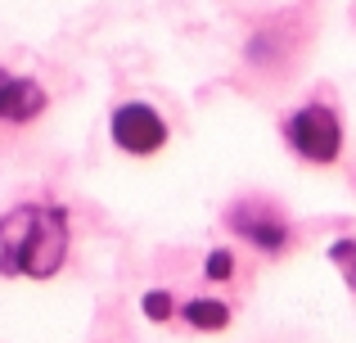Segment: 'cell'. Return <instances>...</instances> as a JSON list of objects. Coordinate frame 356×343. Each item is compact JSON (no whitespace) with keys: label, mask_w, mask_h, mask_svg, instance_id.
Here are the masks:
<instances>
[{"label":"cell","mask_w":356,"mask_h":343,"mask_svg":"<svg viewBox=\"0 0 356 343\" xmlns=\"http://www.w3.org/2000/svg\"><path fill=\"white\" fill-rule=\"evenodd\" d=\"M226 226H230V235L243 239L261 257H280L293 244V226H289L284 208L275 199H266V194H243V199H235L226 208Z\"/></svg>","instance_id":"3957f363"},{"label":"cell","mask_w":356,"mask_h":343,"mask_svg":"<svg viewBox=\"0 0 356 343\" xmlns=\"http://www.w3.org/2000/svg\"><path fill=\"white\" fill-rule=\"evenodd\" d=\"M203 276H208L212 285H230V280H235V253H230V248H208V257H203Z\"/></svg>","instance_id":"9c48e42d"},{"label":"cell","mask_w":356,"mask_h":343,"mask_svg":"<svg viewBox=\"0 0 356 343\" xmlns=\"http://www.w3.org/2000/svg\"><path fill=\"white\" fill-rule=\"evenodd\" d=\"M108 136L122 154H136V159H149L167 145V122L154 104L145 99H127L108 113Z\"/></svg>","instance_id":"277c9868"},{"label":"cell","mask_w":356,"mask_h":343,"mask_svg":"<svg viewBox=\"0 0 356 343\" xmlns=\"http://www.w3.org/2000/svg\"><path fill=\"white\" fill-rule=\"evenodd\" d=\"M50 109V90L36 77H18V72L0 68V127H27Z\"/></svg>","instance_id":"5b68a950"},{"label":"cell","mask_w":356,"mask_h":343,"mask_svg":"<svg viewBox=\"0 0 356 343\" xmlns=\"http://www.w3.org/2000/svg\"><path fill=\"white\" fill-rule=\"evenodd\" d=\"M230 317H235V312H230V303L208 298V294H203V298H185V303H181V321H185L190 330H203V335H217V330H226Z\"/></svg>","instance_id":"8992f818"},{"label":"cell","mask_w":356,"mask_h":343,"mask_svg":"<svg viewBox=\"0 0 356 343\" xmlns=\"http://www.w3.org/2000/svg\"><path fill=\"white\" fill-rule=\"evenodd\" d=\"M284 145L302 163H312V168L339 163V154H343V118H339V109L325 104V99H312V104L293 109V113L284 118Z\"/></svg>","instance_id":"7a4b0ae2"},{"label":"cell","mask_w":356,"mask_h":343,"mask_svg":"<svg viewBox=\"0 0 356 343\" xmlns=\"http://www.w3.org/2000/svg\"><path fill=\"white\" fill-rule=\"evenodd\" d=\"M140 308H145V317L158 321V326H167L172 317H181V303H176L167 289H149L145 298H140Z\"/></svg>","instance_id":"52a82bcc"},{"label":"cell","mask_w":356,"mask_h":343,"mask_svg":"<svg viewBox=\"0 0 356 343\" xmlns=\"http://www.w3.org/2000/svg\"><path fill=\"white\" fill-rule=\"evenodd\" d=\"M72 221L63 203L27 199L0 217V276H23V280H50L59 276L68 257Z\"/></svg>","instance_id":"6da1fadb"},{"label":"cell","mask_w":356,"mask_h":343,"mask_svg":"<svg viewBox=\"0 0 356 343\" xmlns=\"http://www.w3.org/2000/svg\"><path fill=\"white\" fill-rule=\"evenodd\" d=\"M330 262L343 271L348 289L356 294V239H352V235H343V239H334V244H330Z\"/></svg>","instance_id":"ba28073f"}]
</instances>
